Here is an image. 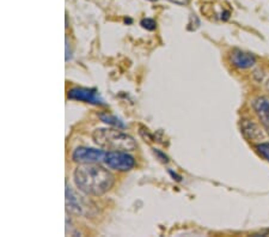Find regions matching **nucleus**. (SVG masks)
<instances>
[{"label":"nucleus","mask_w":269,"mask_h":237,"mask_svg":"<svg viewBox=\"0 0 269 237\" xmlns=\"http://www.w3.org/2000/svg\"><path fill=\"white\" fill-rule=\"evenodd\" d=\"M73 180L86 196L101 197L115 184V176L98 164H79L73 173Z\"/></svg>","instance_id":"obj_1"},{"label":"nucleus","mask_w":269,"mask_h":237,"mask_svg":"<svg viewBox=\"0 0 269 237\" xmlns=\"http://www.w3.org/2000/svg\"><path fill=\"white\" fill-rule=\"evenodd\" d=\"M92 139L99 147L109 151L131 152L136 149V141L129 134L115 128H97L92 132Z\"/></svg>","instance_id":"obj_2"},{"label":"nucleus","mask_w":269,"mask_h":237,"mask_svg":"<svg viewBox=\"0 0 269 237\" xmlns=\"http://www.w3.org/2000/svg\"><path fill=\"white\" fill-rule=\"evenodd\" d=\"M105 164L117 171H129L135 167V158L126 151H108L104 159Z\"/></svg>","instance_id":"obj_3"},{"label":"nucleus","mask_w":269,"mask_h":237,"mask_svg":"<svg viewBox=\"0 0 269 237\" xmlns=\"http://www.w3.org/2000/svg\"><path fill=\"white\" fill-rule=\"evenodd\" d=\"M105 155L103 150L94 149V147L79 146L73 151L72 159L77 164H98L104 162Z\"/></svg>","instance_id":"obj_4"},{"label":"nucleus","mask_w":269,"mask_h":237,"mask_svg":"<svg viewBox=\"0 0 269 237\" xmlns=\"http://www.w3.org/2000/svg\"><path fill=\"white\" fill-rule=\"evenodd\" d=\"M67 96L73 101L85 102L95 105H105L103 99L99 96L98 90L95 88H73L68 90Z\"/></svg>","instance_id":"obj_5"},{"label":"nucleus","mask_w":269,"mask_h":237,"mask_svg":"<svg viewBox=\"0 0 269 237\" xmlns=\"http://www.w3.org/2000/svg\"><path fill=\"white\" fill-rule=\"evenodd\" d=\"M230 60L231 64L237 68H241V70H245V68H250L251 66L255 65L256 59L252 54L250 53L239 51V49H234L233 52L230 54Z\"/></svg>","instance_id":"obj_6"},{"label":"nucleus","mask_w":269,"mask_h":237,"mask_svg":"<svg viewBox=\"0 0 269 237\" xmlns=\"http://www.w3.org/2000/svg\"><path fill=\"white\" fill-rule=\"evenodd\" d=\"M66 209L73 215L79 216L84 213L83 201L67 183H66Z\"/></svg>","instance_id":"obj_7"},{"label":"nucleus","mask_w":269,"mask_h":237,"mask_svg":"<svg viewBox=\"0 0 269 237\" xmlns=\"http://www.w3.org/2000/svg\"><path fill=\"white\" fill-rule=\"evenodd\" d=\"M254 109L262 125L269 133V99L258 97L254 101Z\"/></svg>","instance_id":"obj_8"},{"label":"nucleus","mask_w":269,"mask_h":237,"mask_svg":"<svg viewBox=\"0 0 269 237\" xmlns=\"http://www.w3.org/2000/svg\"><path fill=\"white\" fill-rule=\"evenodd\" d=\"M242 133L244 134L245 138L248 139L251 143H256V141H261L265 137H263L262 131L260 130V127L256 123L251 122L249 120H243L241 123Z\"/></svg>","instance_id":"obj_9"},{"label":"nucleus","mask_w":269,"mask_h":237,"mask_svg":"<svg viewBox=\"0 0 269 237\" xmlns=\"http://www.w3.org/2000/svg\"><path fill=\"white\" fill-rule=\"evenodd\" d=\"M98 117H99V118H101L102 122L107 123V125L114 126V127H117V128H125L126 127V125L120 120V118H118L117 117H115V115L109 114V113H101Z\"/></svg>","instance_id":"obj_10"},{"label":"nucleus","mask_w":269,"mask_h":237,"mask_svg":"<svg viewBox=\"0 0 269 237\" xmlns=\"http://www.w3.org/2000/svg\"><path fill=\"white\" fill-rule=\"evenodd\" d=\"M257 154L260 156H262L265 159H267L269 162V144L268 143H260L255 146Z\"/></svg>","instance_id":"obj_11"},{"label":"nucleus","mask_w":269,"mask_h":237,"mask_svg":"<svg viewBox=\"0 0 269 237\" xmlns=\"http://www.w3.org/2000/svg\"><path fill=\"white\" fill-rule=\"evenodd\" d=\"M140 25L149 31H154L155 30V28H157V23H155V20H152V18H144V20H141Z\"/></svg>","instance_id":"obj_12"},{"label":"nucleus","mask_w":269,"mask_h":237,"mask_svg":"<svg viewBox=\"0 0 269 237\" xmlns=\"http://www.w3.org/2000/svg\"><path fill=\"white\" fill-rule=\"evenodd\" d=\"M154 154L155 158H157V159L159 160V162L164 163V164H165V163H169V157L167 156V155L164 154V152L160 151V150L154 149Z\"/></svg>","instance_id":"obj_13"},{"label":"nucleus","mask_w":269,"mask_h":237,"mask_svg":"<svg viewBox=\"0 0 269 237\" xmlns=\"http://www.w3.org/2000/svg\"><path fill=\"white\" fill-rule=\"evenodd\" d=\"M71 58H72V54L70 51V43H68V38H66V61H68Z\"/></svg>","instance_id":"obj_14"},{"label":"nucleus","mask_w":269,"mask_h":237,"mask_svg":"<svg viewBox=\"0 0 269 237\" xmlns=\"http://www.w3.org/2000/svg\"><path fill=\"white\" fill-rule=\"evenodd\" d=\"M168 1L173 2V4L179 5V6H184V5H187L189 2V0H168Z\"/></svg>","instance_id":"obj_15"},{"label":"nucleus","mask_w":269,"mask_h":237,"mask_svg":"<svg viewBox=\"0 0 269 237\" xmlns=\"http://www.w3.org/2000/svg\"><path fill=\"white\" fill-rule=\"evenodd\" d=\"M169 174H170L171 178H173L175 181H177V182H181V181H182V178H181V176H179L177 173H175V171L169 170Z\"/></svg>","instance_id":"obj_16"},{"label":"nucleus","mask_w":269,"mask_h":237,"mask_svg":"<svg viewBox=\"0 0 269 237\" xmlns=\"http://www.w3.org/2000/svg\"><path fill=\"white\" fill-rule=\"evenodd\" d=\"M125 23H129V24H131V23H132V20H129V18L127 20V18H126V20H125Z\"/></svg>","instance_id":"obj_17"},{"label":"nucleus","mask_w":269,"mask_h":237,"mask_svg":"<svg viewBox=\"0 0 269 237\" xmlns=\"http://www.w3.org/2000/svg\"><path fill=\"white\" fill-rule=\"evenodd\" d=\"M149 1H157V0H149Z\"/></svg>","instance_id":"obj_18"}]
</instances>
